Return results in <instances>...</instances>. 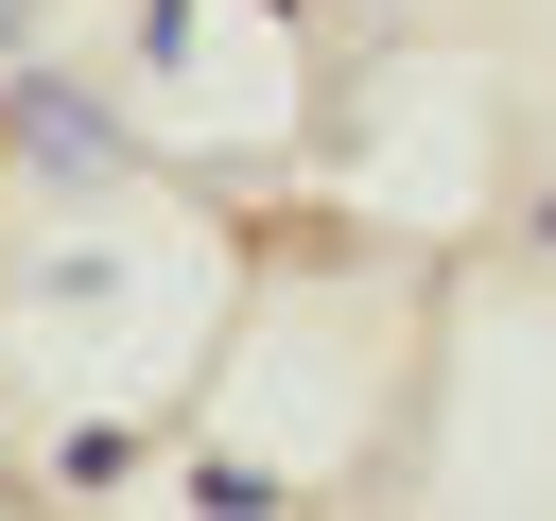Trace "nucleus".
<instances>
[{"label": "nucleus", "mask_w": 556, "mask_h": 521, "mask_svg": "<svg viewBox=\"0 0 556 521\" xmlns=\"http://www.w3.org/2000/svg\"><path fill=\"white\" fill-rule=\"evenodd\" d=\"M0 139H17V156H52V174H104V156H122V122H104L70 69H0Z\"/></svg>", "instance_id": "nucleus-1"}, {"label": "nucleus", "mask_w": 556, "mask_h": 521, "mask_svg": "<svg viewBox=\"0 0 556 521\" xmlns=\"http://www.w3.org/2000/svg\"><path fill=\"white\" fill-rule=\"evenodd\" d=\"M278 17H313V0H278Z\"/></svg>", "instance_id": "nucleus-3"}, {"label": "nucleus", "mask_w": 556, "mask_h": 521, "mask_svg": "<svg viewBox=\"0 0 556 521\" xmlns=\"http://www.w3.org/2000/svg\"><path fill=\"white\" fill-rule=\"evenodd\" d=\"M17 52H35V0H0V69H17Z\"/></svg>", "instance_id": "nucleus-2"}]
</instances>
